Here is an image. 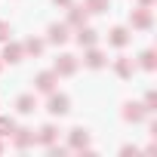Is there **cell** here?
Listing matches in <instances>:
<instances>
[{
  "instance_id": "obj_1",
  "label": "cell",
  "mask_w": 157,
  "mask_h": 157,
  "mask_svg": "<svg viewBox=\"0 0 157 157\" xmlns=\"http://www.w3.org/2000/svg\"><path fill=\"white\" fill-rule=\"evenodd\" d=\"M46 111H49V114H56V117H62V114H68V111H71V99H68L65 93H49Z\"/></svg>"
},
{
  "instance_id": "obj_2",
  "label": "cell",
  "mask_w": 157,
  "mask_h": 157,
  "mask_svg": "<svg viewBox=\"0 0 157 157\" xmlns=\"http://www.w3.org/2000/svg\"><path fill=\"white\" fill-rule=\"evenodd\" d=\"M37 142V136H34V129H28V126H16L13 129V145L19 148V151H25V148H31Z\"/></svg>"
},
{
  "instance_id": "obj_3",
  "label": "cell",
  "mask_w": 157,
  "mask_h": 157,
  "mask_svg": "<svg viewBox=\"0 0 157 157\" xmlns=\"http://www.w3.org/2000/svg\"><path fill=\"white\" fill-rule=\"evenodd\" d=\"M151 22H154V16H151V10H148V6H139V10H132V13H129V25H132V28H139V31L151 28Z\"/></svg>"
},
{
  "instance_id": "obj_4",
  "label": "cell",
  "mask_w": 157,
  "mask_h": 157,
  "mask_svg": "<svg viewBox=\"0 0 157 157\" xmlns=\"http://www.w3.org/2000/svg\"><path fill=\"white\" fill-rule=\"evenodd\" d=\"M52 71H56L59 77H71V74L77 71V59H74V56H68V52H62V56L56 59V65H52Z\"/></svg>"
},
{
  "instance_id": "obj_5",
  "label": "cell",
  "mask_w": 157,
  "mask_h": 157,
  "mask_svg": "<svg viewBox=\"0 0 157 157\" xmlns=\"http://www.w3.org/2000/svg\"><path fill=\"white\" fill-rule=\"evenodd\" d=\"M86 145H90V132H86L83 126H74V129L68 132V148H74V151H86Z\"/></svg>"
},
{
  "instance_id": "obj_6",
  "label": "cell",
  "mask_w": 157,
  "mask_h": 157,
  "mask_svg": "<svg viewBox=\"0 0 157 157\" xmlns=\"http://www.w3.org/2000/svg\"><path fill=\"white\" fill-rule=\"evenodd\" d=\"M83 65H86V68H93V71H99V68H105V65H108V56H105L102 49H96V46H86Z\"/></svg>"
},
{
  "instance_id": "obj_7",
  "label": "cell",
  "mask_w": 157,
  "mask_h": 157,
  "mask_svg": "<svg viewBox=\"0 0 157 157\" xmlns=\"http://www.w3.org/2000/svg\"><path fill=\"white\" fill-rule=\"evenodd\" d=\"M56 83H59V74H56V71H40V74L34 77V86H37L40 93H52Z\"/></svg>"
},
{
  "instance_id": "obj_8",
  "label": "cell",
  "mask_w": 157,
  "mask_h": 157,
  "mask_svg": "<svg viewBox=\"0 0 157 157\" xmlns=\"http://www.w3.org/2000/svg\"><path fill=\"white\" fill-rule=\"evenodd\" d=\"M68 31H71V28H68L65 22H56V25H49V28H46V34H49V43H56V46L68 43V37H71Z\"/></svg>"
},
{
  "instance_id": "obj_9",
  "label": "cell",
  "mask_w": 157,
  "mask_h": 157,
  "mask_svg": "<svg viewBox=\"0 0 157 157\" xmlns=\"http://www.w3.org/2000/svg\"><path fill=\"white\" fill-rule=\"evenodd\" d=\"M86 19H90V13H86V6H68V28H80V25H86Z\"/></svg>"
},
{
  "instance_id": "obj_10",
  "label": "cell",
  "mask_w": 157,
  "mask_h": 157,
  "mask_svg": "<svg viewBox=\"0 0 157 157\" xmlns=\"http://www.w3.org/2000/svg\"><path fill=\"white\" fill-rule=\"evenodd\" d=\"M25 59V49H22V43H3V56H0V62H10V65H16V62H22Z\"/></svg>"
},
{
  "instance_id": "obj_11",
  "label": "cell",
  "mask_w": 157,
  "mask_h": 157,
  "mask_svg": "<svg viewBox=\"0 0 157 157\" xmlns=\"http://www.w3.org/2000/svg\"><path fill=\"white\" fill-rule=\"evenodd\" d=\"M129 40H132V34H129V31H126L123 25L111 28V34H108V43H111V46H117V49H123V46H126Z\"/></svg>"
},
{
  "instance_id": "obj_12",
  "label": "cell",
  "mask_w": 157,
  "mask_h": 157,
  "mask_svg": "<svg viewBox=\"0 0 157 157\" xmlns=\"http://www.w3.org/2000/svg\"><path fill=\"white\" fill-rule=\"evenodd\" d=\"M145 114H148V111H145L142 105H136V102H126V105H123V120H126V123H139V120H145Z\"/></svg>"
},
{
  "instance_id": "obj_13",
  "label": "cell",
  "mask_w": 157,
  "mask_h": 157,
  "mask_svg": "<svg viewBox=\"0 0 157 157\" xmlns=\"http://www.w3.org/2000/svg\"><path fill=\"white\" fill-rule=\"evenodd\" d=\"M132 59H126V56H117L114 59V71H117V77H120V80H129V77H132Z\"/></svg>"
},
{
  "instance_id": "obj_14",
  "label": "cell",
  "mask_w": 157,
  "mask_h": 157,
  "mask_svg": "<svg viewBox=\"0 0 157 157\" xmlns=\"http://www.w3.org/2000/svg\"><path fill=\"white\" fill-rule=\"evenodd\" d=\"M77 43H80V46H96L99 43V34L90 25H80V28H77Z\"/></svg>"
},
{
  "instance_id": "obj_15",
  "label": "cell",
  "mask_w": 157,
  "mask_h": 157,
  "mask_svg": "<svg viewBox=\"0 0 157 157\" xmlns=\"http://www.w3.org/2000/svg\"><path fill=\"white\" fill-rule=\"evenodd\" d=\"M34 108H37L34 93H25V96H19V99H16V111H19V114H31Z\"/></svg>"
},
{
  "instance_id": "obj_16",
  "label": "cell",
  "mask_w": 157,
  "mask_h": 157,
  "mask_svg": "<svg viewBox=\"0 0 157 157\" xmlns=\"http://www.w3.org/2000/svg\"><path fill=\"white\" fill-rule=\"evenodd\" d=\"M56 139H59V129H56L52 123L40 126V132H37V142H40V145H46V148H49V145H56Z\"/></svg>"
},
{
  "instance_id": "obj_17",
  "label": "cell",
  "mask_w": 157,
  "mask_h": 157,
  "mask_svg": "<svg viewBox=\"0 0 157 157\" xmlns=\"http://www.w3.org/2000/svg\"><path fill=\"white\" fill-rule=\"evenodd\" d=\"M22 49H25V56H40V52H43V40H37V37H28V40L22 43Z\"/></svg>"
},
{
  "instance_id": "obj_18",
  "label": "cell",
  "mask_w": 157,
  "mask_h": 157,
  "mask_svg": "<svg viewBox=\"0 0 157 157\" xmlns=\"http://www.w3.org/2000/svg\"><path fill=\"white\" fill-rule=\"evenodd\" d=\"M139 65H142L145 71H154V68H157V56H154V49H145V52L139 56Z\"/></svg>"
},
{
  "instance_id": "obj_19",
  "label": "cell",
  "mask_w": 157,
  "mask_h": 157,
  "mask_svg": "<svg viewBox=\"0 0 157 157\" xmlns=\"http://www.w3.org/2000/svg\"><path fill=\"white\" fill-rule=\"evenodd\" d=\"M86 13H105L108 10V0H83Z\"/></svg>"
},
{
  "instance_id": "obj_20",
  "label": "cell",
  "mask_w": 157,
  "mask_h": 157,
  "mask_svg": "<svg viewBox=\"0 0 157 157\" xmlns=\"http://www.w3.org/2000/svg\"><path fill=\"white\" fill-rule=\"evenodd\" d=\"M13 129H16V120L13 117H0V139L13 136Z\"/></svg>"
},
{
  "instance_id": "obj_21",
  "label": "cell",
  "mask_w": 157,
  "mask_h": 157,
  "mask_svg": "<svg viewBox=\"0 0 157 157\" xmlns=\"http://www.w3.org/2000/svg\"><path fill=\"white\" fill-rule=\"evenodd\" d=\"M142 108H145L148 114H151V111H157V93H148V96H145V102H142Z\"/></svg>"
},
{
  "instance_id": "obj_22",
  "label": "cell",
  "mask_w": 157,
  "mask_h": 157,
  "mask_svg": "<svg viewBox=\"0 0 157 157\" xmlns=\"http://www.w3.org/2000/svg\"><path fill=\"white\" fill-rule=\"evenodd\" d=\"M10 34H13L10 22H3V19H0V43H6V40H10Z\"/></svg>"
},
{
  "instance_id": "obj_23",
  "label": "cell",
  "mask_w": 157,
  "mask_h": 157,
  "mask_svg": "<svg viewBox=\"0 0 157 157\" xmlns=\"http://www.w3.org/2000/svg\"><path fill=\"white\" fill-rule=\"evenodd\" d=\"M120 154H123V157H136V154H139V148H136V145H123V148H120Z\"/></svg>"
},
{
  "instance_id": "obj_24",
  "label": "cell",
  "mask_w": 157,
  "mask_h": 157,
  "mask_svg": "<svg viewBox=\"0 0 157 157\" xmlns=\"http://www.w3.org/2000/svg\"><path fill=\"white\" fill-rule=\"evenodd\" d=\"M68 154V148H56V145H49V157H65Z\"/></svg>"
},
{
  "instance_id": "obj_25",
  "label": "cell",
  "mask_w": 157,
  "mask_h": 157,
  "mask_svg": "<svg viewBox=\"0 0 157 157\" xmlns=\"http://www.w3.org/2000/svg\"><path fill=\"white\" fill-rule=\"evenodd\" d=\"M56 3H59V6H71V3H74V0H56Z\"/></svg>"
},
{
  "instance_id": "obj_26",
  "label": "cell",
  "mask_w": 157,
  "mask_h": 157,
  "mask_svg": "<svg viewBox=\"0 0 157 157\" xmlns=\"http://www.w3.org/2000/svg\"><path fill=\"white\" fill-rule=\"evenodd\" d=\"M139 3H142V6H151V3H154V0H139Z\"/></svg>"
},
{
  "instance_id": "obj_27",
  "label": "cell",
  "mask_w": 157,
  "mask_h": 157,
  "mask_svg": "<svg viewBox=\"0 0 157 157\" xmlns=\"http://www.w3.org/2000/svg\"><path fill=\"white\" fill-rule=\"evenodd\" d=\"M0 154H3V139H0Z\"/></svg>"
},
{
  "instance_id": "obj_28",
  "label": "cell",
  "mask_w": 157,
  "mask_h": 157,
  "mask_svg": "<svg viewBox=\"0 0 157 157\" xmlns=\"http://www.w3.org/2000/svg\"><path fill=\"white\" fill-rule=\"evenodd\" d=\"M0 68H3V62H0Z\"/></svg>"
}]
</instances>
